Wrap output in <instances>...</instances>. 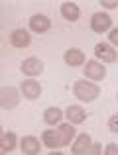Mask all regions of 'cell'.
I'll return each mask as SVG.
<instances>
[{
	"mask_svg": "<svg viewBox=\"0 0 118 155\" xmlns=\"http://www.w3.org/2000/svg\"><path fill=\"white\" fill-rule=\"evenodd\" d=\"M73 94L83 102H93L100 94V88L95 83H89V81H77L73 84Z\"/></svg>",
	"mask_w": 118,
	"mask_h": 155,
	"instance_id": "cell-1",
	"label": "cell"
},
{
	"mask_svg": "<svg viewBox=\"0 0 118 155\" xmlns=\"http://www.w3.org/2000/svg\"><path fill=\"white\" fill-rule=\"evenodd\" d=\"M112 26V18L106 14V12H96V14H93L91 18V28L93 31H96V34H103V31H108Z\"/></svg>",
	"mask_w": 118,
	"mask_h": 155,
	"instance_id": "cell-2",
	"label": "cell"
},
{
	"mask_svg": "<svg viewBox=\"0 0 118 155\" xmlns=\"http://www.w3.org/2000/svg\"><path fill=\"white\" fill-rule=\"evenodd\" d=\"M0 92H2V94H0V102H2L4 110H12V108L18 106L20 94H18V91H16L14 87H4Z\"/></svg>",
	"mask_w": 118,
	"mask_h": 155,
	"instance_id": "cell-3",
	"label": "cell"
},
{
	"mask_svg": "<svg viewBox=\"0 0 118 155\" xmlns=\"http://www.w3.org/2000/svg\"><path fill=\"white\" fill-rule=\"evenodd\" d=\"M104 75H106V69H104L103 63H99V61H87V65H85V77L87 79H93V81H103Z\"/></svg>",
	"mask_w": 118,
	"mask_h": 155,
	"instance_id": "cell-4",
	"label": "cell"
},
{
	"mask_svg": "<svg viewBox=\"0 0 118 155\" xmlns=\"http://www.w3.org/2000/svg\"><path fill=\"white\" fill-rule=\"evenodd\" d=\"M95 55H96V59H103V63H114L118 53L114 51V47H110L108 43L100 41V43L95 45Z\"/></svg>",
	"mask_w": 118,
	"mask_h": 155,
	"instance_id": "cell-5",
	"label": "cell"
},
{
	"mask_svg": "<svg viewBox=\"0 0 118 155\" xmlns=\"http://www.w3.org/2000/svg\"><path fill=\"white\" fill-rule=\"evenodd\" d=\"M43 71V61H39L38 57H28L22 63V73L28 77H35Z\"/></svg>",
	"mask_w": 118,
	"mask_h": 155,
	"instance_id": "cell-6",
	"label": "cell"
},
{
	"mask_svg": "<svg viewBox=\"0 0 118 155\" xmlns=\"http://www.w3.org/2000/svg\"><path fill=\"white\" fill-rule=\"evenodd\" d=\"M22 94L26 96V98H30V100H35V98H39V94H42V87H39L38 81L28 79V81L22 83Z\"/></svg>",
	"mask_w": 118,
	"mask_h": 155,
	"instance_id": "cell-7",
	"label": "cell"
},
{
	"mask_svg": "<svg viewBox=\"0 0 118 155\" xmlns=\"http://www.w3.org/2000/svg\"><path fill=\"white\" fill-rule=\"evenodd\" d=\"M49 18L43 14H35L30 18V30L32 31H38V34H46L47 30H49Z\"/></svg>",
	"mask_w": 118,
	"mask_h": 155,
	"instance_id": "cell-8",
	"label": "cell"
},
{
	"mask_svg": "<svg viewBox=\"0 0 118 155\" xmlns=\"http://www.w3.org/2000/svg\"><path fill=\"white\" fill-rule=\"evenodd\" d=\"M30 41H32L30 31H26V30H14V31H12V35H10V43L14 47H18V49L28 47V45H30Z\"/></svg>",
	"mask_w": 118,
	"mask_h": 155,
	"instance_id": "cell-9",
	"label": "cell"
},
{
	"mask_svg": "<svg viewBox=\"0 0 118 155\" xmlns=\"http://www.w3.org/2000/svg\"><path fill=\"white\" fill-rule=\"evenodd\" d=\"M91 137H89V134H81L79 137H77V141L73 143V153L75 155H83V153H91Z\"/></svg>",
	"mask_w": 118,
	"mask_h": 155,
	"instance_id": "cell-10",
	"label": "cell"
},
{
	"mask_svg": "<svg viewBox=\"0 0 118 155\" xmlns=\"http://www.w3.org/2000/svg\"><path fill=\"white\" fill-rule=\"evenodd\" d=\"M39 149H42V143H39L38 137H34V136H26V137L22 140V151H24V153H28V155H35V153H39Z\"/></svg>",
	"mask_w": 118,
	"mask_h": 155,
	"instance_id": "cell-11",
	"label": "cell"
},
{
	"mask_svg": "<svg viewBox=\"0 0 118 155\" xmlns=\"http://www.w3.org/2000/svg\"><path fill=\"white\" fill-rule=\"evenodd\" d=\"M61 16H63L67 22H77V20H79V16H81V10H79V6H77V4L65 2L63 6H61Z\"/></svg>",
	"mask_w": 118,
	"mask_h": 155,
	"instance_id": "cell-12",
	"label": "cell"
},
{
	"mask_svg": "<svg viewBox=\"0 0 118 155\" xmlns=\"http://www.w3.org/2000/svg\"><path fill=\"white\" fill-rule=\"evenodd\" d=\"M65 63L69 67H79V65L85 63V53L81 49H69L65 51Z\"/></svg>",
	"mask_w": 118,
	"mask_h": 155,
	"instance_id": "cell-13",
	"label": "cell"
},
{
	"mask_svg": "<svg viewBox=\"0 0 118 155\" xmlns=\"http://www.w3.org/2000/svg\"><path fill=\"white\" fill-rule=\"evenodd\" d=\"M65 116L69 118V122L71 124H81V122H85V118H87V112H85L81 106H69L67 112H65Z\"/></svg>",
	"mask_w": 118,
	"mask_h": 155,
	"instance_id": "cell-14",
	"label": "cell"
},
{
	"mask_svg": "<svg viewBox=\"0 0 118 155\" xmlns=\"http://www.w3.org/2000/svg\"><path fill=\"white\" fill-rule=\"evenodd\" d=\"M57 134H59L61 145H69L71 140H73V136H75V128H73L71 124H61L57 128Z\"/></svg>",
	"mask_w": 118,
	"mask_h": 155,
	"instance_id": "cell-15",
	"label": "cell"
},
{
	"mask_svg": "<svg viewBox=\"0 0 118 155\" xmlns=\"http://www.w3.org/2000/svg\"><path fill=\"white\" fill-rule=\"evenodd\" d=\"M42 141L46 143V147H49V149H55V147H59V145H61L59 134L53 132V130H46V132L42 134Z\"/></svg>",
	"mask_w": 118,
	"mask_h": 155,
	"instance_id": "cell-16",
	"label": "cell"
},
{
	"mask_svg": "<svg viewBox=\"0 0 118 155\" xmlns=\"http://www.w3.org/2000/svg\"><path fill=\"white\" fill-rule=\"evenodd\" d=\"M0 147H2V151H12L16 147V134L14 132H4L0 136Z\"/></svg>",
	"mask_w": 118,
	"mask_h": 155,
	"instance_id": "cell-17",
	"label": "cell"
},
{
	"mask_svg": "<svg viewBox=\"0 0 118 155\" xmlns=\"http://www.w3.org/2000/svg\"><path fill=\"white\" fill-rule=\"evenodd\" d=\"M61 118H63V112H61L59 108H47L46 114H43V120H46V124H49V126L59 124Z\"/></svg>",
	"mask_w": 118,
	"mask_h": 155,
	"instance_id": "cell-18",
	"label": "cell"
},
{
	"mask_svg": "<svg viewBox=\"0 0 118 155\" xmlns=\"http://www.w3.org/2000/svg\"><path fill=\"white\" fill-rule=\"evenodd\" d=\"M108 128H110L112 134H118V114L110 116V120H108Z\"/></svg>",
	"mask_w": 118,
	"mask_h": 155,
	"instance_id": "cell-19",
	"label": "cell"
},
{
	"mask_svg": "<svg viewBox=\"0 0 118 155\" xmlns=\"http://www.w3.org/2000/svg\"><path fill=\"white\" fill-rule=\"evenodd\" d=\"M104 153L106 155H118V145L116 143H108L106 149H104Z\"/></svg>",
	"mask_w": 118,
	"mask_h": 155,
	"instance_id": "cell-20",
	"label": "cell"
},
{
	"mask_svg": "<svg viewBox=\"0 0 118 155\" xmlns=\"http://www.w3.org/2000/svg\"><path fill=\"white\" fill-rule=\"evenodd\" d=\"M108 39H110L112 45H116V47H118V28H116V30H112L110 34H108Z\"/></svg>",
	"mask_w": 118,
	"mask_h": 155,
	"instance_id": "cell-21",
	"label": "cell"
},
{
	"mask_svg": "<svg viewBox=\"0 0 118 155\" xmlns=\"http://www.w3.org/2000/svg\"><path fill=\"white\" fill-rule=\"evenodd\" d=\"M104 8H118V0H103Z\"/></svg>",
	"mask_w": 118,
	"mask_h": 155,
	"instance_id": "cell-22",
	"label": "cell"
},
{
	"mask_svg": "<svg viewBox=\"0 0 118 155\" xmlns=\"http://www.w3.org/2000/svg\"><path fill=\"white\" fill-rule=\"evenodd\" d=\"M100 151H103L100 145H93V147H91V153H100Z\"/></svg>",
	"mask_w": 118,
	"mask_h": 155,
	"instance_id": "cell-23",
	"label": "cell"
}]
</instances>
